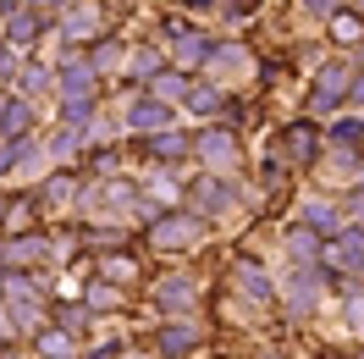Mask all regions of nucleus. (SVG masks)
Returning a JSON list of instances; mask_svg holds the SVG:
<instances>
[{
	"instance_id": "nucleus-19",
	"label": "nucleus",
	"mask_w": 364,
	"mask_h": 359,
	"mask_svg": "<svg viewBox=\"0 0 364 359\" xmlns=\"http://www.w3.org/2000/svg\"><path fill=\"white\" fill-rule=\"evenodd\" d=\"M160 67H171L166 45H127V67H122V72H127V83H133V89H144Z\"/></svg>"
},
{
	"instance_id": "nucleus-5",
	"label": "nucleus",
	"mask_w": 364,
	"mask_h": 359,
	"mask_svg": "<svg viewBox=\"0 0 364 359\" xmlns=\"http://www.w3.org/2000/svg\"><path fill=\"white\" fill-rule=\"evenodd\" d=\"M276 150H282L287 166H315V160L326 155V122H315V116L287 122V128L276 133Z\"/></svg>"
},
{
	"instance_id": "nucleus-46",
	"label": "nucleus",
	"mask_w": 364,
	"mask_h": 359,
	"mask_svg": "<svg viewBox=\"0 0 364 359\" xmlns=\"http://www.w3.org/2000/svg\"><path fill=\"white\" fill-rule=\"evenodd\" d=\"M0 359H6V354H0Z\"/></svg>"
},
{
	"instance_id": "nucleus-42",
	"label": "nucleus",
	"mask_w": 364,
	"mask_h": 359,
	"mask_svg": "<svg viewBox=\"0 0 364 359\" xmlns=\"http://www.w3.org/2000/svg\"><path fill=\"white\" fill-rule=\"evenodd\" d=\"M254 359H276V354H254Z\"/></svg>"
},
{
	"instance_id": "nucleus-8",
	"label": "nucleus",
	"mask_w": 364,
	"mask_h": 359,
	"mask_svg": "<svg viewBox=\"0 0 364 359\" xmlns=\"http://www.w3.org/2000/svg\"><path fill=\"white\" fill-rule=\"evenodd\" d=\"M193 155L205 160L210 172H232L237 166V128L232 122H210L193 133Z\"/></svg>"
},
{
	"instance_id": "nucleus-18",
	"label": "nucleus",
	"mask_w": 364,
	"mask_h": 359,
	"mask_svg": "<svg viewBox=\"0 0 364 359\" xmlns=\"http://www.w3.org/2000/svg\"><path fill=\"white\" fill-rule=\"evenodd\" d=\"M39 128V105L33 100H23L17 89L0 94V138H17V133H33Z\"/></svg>"
},
{
	"instance_id": "nucleus-4",
	"label": "nucleus",
	"mask_w": 364,
	"mask_h": 359,
	"mask_svg": "<svg viewBox=\"0 0 364 359\" xmlns=\"http://www.w3.org/2000/svg\"><path fill=\"white\" fill-rule=\"evenodd\" d=\"M177 111H182V105L160 100L155 89H133V94H127V111H122V128H127L133 138H149V133H160V128H171Z\"/></svg>"
},
{
	"instance_id": "nucleus-21",
	"label": "nucleus",
	"mask_w": 364,
	"mask_h": 359,
	"mask_svg": "<svg viewBox=\"0 0 364 359\" xmlns=\"http://www.w3.org/2000/svg\"><path fill=\"white\" fill-rule=\"evenodd\" d=\"M83 50H89V61H94L100 78H111V72L127 67V39H122V33H100V39H89Z\"/></svg>"
},
{
	"instance_id": "nucleus-7",
	"label": "nucleus",
	"mask_w": 364,
	"mask_h": 359,
	"mask_svg": "<svg viewBox=\"0 0 364 359\" xmlns=\"http://www.w3.org/2000/svg\"><path fill=\"white\" fill-rule=\"evenodd\" d=\"M50 254H55L50 232H33V227H23V232H0V266H6V271H33V266H45Z\"/></svg>"
},
{
	"instance_id": "nucleus-20",
	"label": "nucleus",
	"mask_w": 364,
	"mask_h": 359,
	"mask_svg": "<svg viewBox=\"0 0 364 359\" xmlns=\"http://www.w3.org/2000/svg\"><path fill=\"white\" fill-rule=\"evenodd\" d=\"M227 100H232V89H221V83H199L193 78V89H188V100H182V111L188 116H227Z\"/></svg>"
},
{
	"instance_id": "nucleus-43",
	"label": "nucleus",
	"mask_w": 364,
	"mask_h": 359,
	"mask_svg": "<svg viewBox=\"0 0 364 359\" xmlns=\"http://www.w3.org/2000/svg\"><path fill=\"white\" fill-rule=\"evenodd\" d=\"M0 94H6V83H0Z\"/></svg>"
},
{
	"instance_id": "nucleus-24",
	"label": "nucleus",
	"mask_w": 364,
	"mask_h": 359,
	"mask_svg": "<svg viewBox=\"0 0 364 359\" xmlns=\"http://www.w3.org/2000/svg\"><path fill=\"white\" fill-rule=\"evenodd\" d=\"M50 321L61 326V332H72V337H83L94 326V310L83 304V298H61V304H50Z\"/></svg>"
},
{
	"instance_id": "nucleus-12",
	"label": "nucleus",
	"mask_w": 364,
	"mask_h": 359,
	"mask_svg": "<svg viewBox=\"0 0 364 359\" xmlns=\"http://www.w3.org/2000/svg\"><path fill=\"white\" fill-rule=\"evenodd\" d=\"M11 89L23 94V100H55V67H50V56H23V67H17V78H11Z\"/></svg>"
},
{
	"instance_id": "nucleus-30",
	"label": "nucleus",
	"mask_w": 364,
	"mask_h": 359,
	"mask_svg": "<svg viewBox=\"0 0 364 359\" xmlns=\"http://www.w3.org/2000/svg\"><path fill=\"white\" fill-rule=\"evenodd\" d=\"M77 194H83V182L72 177V172H61L55 182H45V188H39V199H45V204H72Z\"/></svg>"
},
{
	"instance_id": "nucleus-16",
	"label": "nucleus",
	"mask_w": 364,
	"mask_h": 359,
	"mask_svg": "<svg viewBox=\"0 0 364 359\" xmlns=\"http://www.w3.org/2000/svg\"><path fill=\"white\" fill-rule=\"evenodd\" d=\"M320 28H326V39H331L337 50H348V56L364 45V11H359V6H348V0H342V6H337V11H331Z\"/></svg>"
},
{
	"instance_id": "nucleus-36",
	"label": "nucleus",
	"mask_w": 364,
	"mask_h": 359,
	"mask_svg": "<svg viewBox=\"0 0 364 359\" xmlns=\"http://www.w3.org/2000/svg\"><path fill=\"white\" fill-rule=\"evenodd\" d=\"M348 111H364V67H353V83H348Z\"/></svg>"
},
{
	"instance_id": "nucleus-13",
	"label": "nucleus",
	"mask_w": 364,
	"mask_h": 359,
	"mask_svg": "<svg viewBox=\"0 0 364 359\" xmlns=\"http://www.w3.org/2000/svg\"><path fill=\"white\" fill-rule=\"evenodd\" d=\"M232 288L243 293V298H249V304H265V310H271L276 304V282H271V271L259 266V260H237V266H232Z\"/></svg>"
},
{
	"instance_id": "nucleus-29",
	"label": "nucleus",
	"mask_w": 364,
	"mask_h": 359,
	"mask_svg": "<svg viewBox=\"0 0 364 359\" xmlns=\"http://www.w3.org/2000/svg\"><path fill=\"white\" fill-rule=\"evenodd\" d=\"M83 304L94 310V321H100V315H116V304H122V288L100 276V282H89V293H83Z\"/></svg>"
},
{
	"instance_id": "nucleus-17",
	"label": "nucleus",
	"mask_w": 364,
	"mask_h": 359,
	"mask_svg": "<svg viewBox=\"0 0 364 359\" xmlns=\"http://www.w3.org/2000/svg\"><path fill=\"white\" fill-rule=\"evenodd\" d=\"M39 155H45V138H39V128H33V133H17V138H0V182L17 177L28 160H39Z\"/></svg>"
},
{
	"instance_id": "nucleus-3",
	"label": "nucleus",
	"mask_w": 364,
	"mask_h": 359,
	"mask_svg": "<svg viewBox=\"0 0 364 359\" xmlns=\"http://www.w3.org/2000/svg\"><path fill=\"white\" fill-rule=\"evenodd\" d=\"M55 67V100H72V94H100V72H94L89 50L83 45H61L50 56Z\"/></svg>"
},
{
	"instance_id": "nucleus-33",
	"label": "nucleus",
	"mask_w": 364,
	"mask_h": 359,
	"mask_svg": "<svg viewBox=\"0 0 364 359\" xmlns=\"http://www.w3.org/2000/svg\"><path fill=\"white\" fill-rule=\"evenodd\" d=\"M83 244H89V249H122V244H127V232H122V227H89Z\"/></svg>"
},
{
	"instance_id": "nucleus-28",
	"label": "nucleus",
	"mask_w": 364,
	"mask_h": 359,
	"mask_svg": "<svg viewBox=\"0 0 364 359\" xmlns=\"http://www.w3.org/2000/svg\"><path fill=\"white\" fill-rule=\"evenodd\" d=\"M320 244H326V238H320L315 227H304V222H298V227H293V238H287V249H293L298 266H315V260H320Z\"/></svg>"
},
{
	"instance_id": "nucleus-2",
	"label": "nucleus",
	"mask_w": 364,
	"mask_h": 359,
	"mask_svg": "<svg viewBox=\"0 0 364 359\" xmlns=\"http://www.w3.org/2000/svg\"><path fill=\"white\" fill-rule=\"evenodd\" d=\"M50 33L61 45H89L100 33H111V11H105V0H72L67 11L50 23Z\"/></svg>"
},
{
	"instance_id": "nucleus-40",
	"label": "nucleus",
	"mask_w": 364,
	"mask_h": 359,
	"mask_svg": "<svg viewBox=\"0 0 364 359\" xmlns=\"http://www.w3.org/2000/svg\"><path fill=\"white\" fill-rule=\"evenodd\" d=\"M0 288H6V266H0Z\"/></svg>"
},
{
	"instance_id": "nucleus-35",
	"label": "nucleus",
	"mask_w": 364,
	"mask_h": 359,
	"mask_svg": "<svg viewBox=\"0 0 364 359\" xmlns=\"http://www.w3.org/2000/svg\"><path fill=\"white\" fill-rule=\"evenodd\" d=\"M293 6H298V11H304V17L320 28V23H326V17H331V11L342 6V0H293Z\"/></svg>"
},
{
	"instance_id": "nucleus-31",
	"label": "nucleus",
	"mask_w": 364,
	"mask_h": 359,
	"mask_svg": "<svg viewBox=\"0 0 364 359\" xmlns=\"http://www.w3.org/2000/svg\"><path fill=\"white\" fill-rule=\"evenodd\" d=\"M342 315H348L353 332H364V282H348V288H342Z\"/></svg>"
},
{
	"instance_id": "nucleus-14",
	"label": "nucleus",
	"mask_w": 364,
	"mask_h": 359,
	"mask_svg": "<svg viewBox=\"0 0 364 359\" xmlns=\"http://www.w3.org/2000/svg\"><path fill=\"white\" fill-rule=\"evenodd\" d=\"M155 310H166V315H188L193 304H199V288H193V276H182V271H171V276H160L155 282Z\"/></svg>"
},
{
	"instance_id": "nucleus-39",
	"label": "nucleus",
	"mask_w": 364,
	"mask_h": 359,
	"mask_svg": "<svg viewBox=\"0 0 364 359\" xmlns=\"http://www.w3.org/2000/svg\"><path fill=\"white\" fill-rule=\"evenodd\" d=\"M353 61H359V67H364V45H359V50H353Z\"/></svg>"
},
{
	"instance_id": "nucleus-32",
	"label": "nucleus",
	"mask_w": 364,
	"mask_h": 359,
	"mask_svg": "<svg viewBox=\"0 0 364 359\" xmlns=\"http://www.w3.org/2000/svg\"><path fill=\"white\" fill-rule=\"evenodd\" d=\"M100 276H105V282H116V288H122V282H133V254H105Z\"/></svg>"
},
{
	"instance_id": "nucleus-22",
	"label": "nucleus",
	"mask_w": 364,
	"mask_h": 359,
	"mask_svg": "<svg viewBox=\"0 0 364 359\" xmlns=\"http://www.w3.org/2000/svg\"><path fill=\"white\" fill-rule=\"evenodd\" d=\"M326 144H337V150H364V111H337L326 122Z\"/></svg>"
},
{
	"instance_id": "nucleus-25",
	"label": "nucleus",
	"mask_w": 364,
	"mask_h": 359,
	"mask_svg": "<svg viewBox=\"0 0 364 359\" xmlns=\"http://www.w3.org/2000/svg\"><path fill=\"white\" fill-rule=\"evenodd\" d=\"M144 89H155L160 100H171V105H182L188 100V89H193V72H182V67H160Z\"/></svg>"
},
{
	"instance_id": "nucleus-45",
	"label": "nucleus",
	"mask_w": 364,
	"mask_h": 359,
	"mask_svg": "<svg viewBox=\"0 0 364 359\" xmlns=\"http://www.w3.org/2000/svg\"><path fill=\"white\" fill-rule=\"evenodd\" d=\"M171 6H177V0H171Z\"/></svg>"
},
{
	"instance_id": "nucleus-34",
	"label": "nucleus",
	"mask_w": 364,
	"mask_h": 359,
	"mask_svg": "<svg viewBox=\"0 0 364 359\" xmlns=\"http://www.w3.org/2000/svg\"><path fill=\"white\" fill-rule=\"evenodd\" d=\"M17 67H23V50L0 39V83H6V89H11V78H17Z\"/></svg>"
},
{
	"instance_id": "nucleus-41",
	"label": "nucleus",
	"mask_w": 364,
	"mask_h": 359,
	"mask_svg": "<svg viewBox=\"0 0 364 359\" xmlns=\"http://www.w3.org/2000/svg\"><path fill=\"white\" fill-rule=\"evenodd\" d=\"M348 6H359V11H364V0H348Z\"/></svg>"
},
{
	"instance_id": "nucleus-44",
	"label": "nucleus",
	"mask_w": 364,
	"mask_h": 359,
	"mask_svg": "<svg viewBox=\"0 0 364 359\" xmlns=\"http://www.w3.org/2000/svg\"><path fill=\"white\" fill-rule=\"evenodd\" d=\"M359 359H364V348H359Z\"/></svg>"
},
{
	"instance_id": "nucleus-26",
	"label": "nucleus",
	"mask_w": 364,
	"mask_h": 359,
	"mask_svg": "<svg viewBox=\"0 0 364 359\" xmlns=\"http://www.w3.org/2000/svg\"><path fill=\"white\" fill-rule=\"evenodd\" d=\"M188 199H193V210H199V216H210V210L232 204V188L221 182V172H210V177H199V182H193V194H188Z\"/></svg>"
},
{
	"instance_id": "nucleus-37",
	"label": "nucleus",
	"mask_w": 364,
	"mask_h": 359,
	"mask_svg": "<svg viewBox=\"0 0 364 359\" xmlns=\"http://www.w3.org/2000/svg\"><path fill=\"white\" fill-rule=\"evenodd\" d=\"M23 6H33V11H39V17H50V23H55V17H61V11H67L72 0H23Z\"/></svg>"
},
{
	"instance_id": "nucleus-23",
	"label": "nucleus",
	"mask_w": 364,
	"mask_h": 359,
	"mask_svg": "<svg viewBox=\"0 0 364 359\" xmlns=\"http://www.w3.org/2000/svg\"><path fill=\"white\" fill-rule=\"evenodd\" d=\"M298 222H304V227H315L320 238H331V232H337L348 216H342L331 199H304V204H298Z\"/></svg>"
},
{
	"instance_id": "nucleus-11",
	"label": "nucleus",
	"mask_w": 364,
	"mask_h": 359,
	"mask_svg": "<svg viewBox=\"0 0 364 359\" xmlns=\"http://www.w3.org/2000/svg\"><path fill=\"white\" fill-rule=\"evenodd\" d=\"M320 260L331 271H342V276H353V271L364 266V227H337V232L320 244Z\"/></svg>"
},
{
	"instance_id": "nucleus-1",
	"label": "nucleus",
	"mask_w": 364,
	"mask_h": 359,
	"mask_svg": "<svg viewBox=\"0 0 364 359\" xmlns=\"http://www.w3.org/2000/svg\"><path fill=\"white\" fill-rule=\"evenodd\" d=\"M353 56L337 50V56H320L315 72H309V94H304V116L315 122H331L337 111H348V83H353Z\"/></svg>"
},
{
	"instance_id": "nucleus-10",
	"label": "nucleus",
	"mask_w": 364,
	"mask_h": 359,
	"mask_svg": "<svg viewBox=\"0 0 364 359\" xmlns=\"http://www.w3.org/2000/svg\"><path fill=\"white\" fill-rule=\"evenodd\" d=\"M199 343H205V332H199L188 315H171L166 326L149 332V348H155L160 359H188V354H199Z\"/></svg>"
},
{
	"instance_id": "nucleus-15",
	"label": "nucleus",
	"mask_w": 364,
	"mask_h": 359,
	"mask_svg": "<svg viewBox=\"0 0 364 359\" xmlns=\"http://www.w3.org/2000/svg\"><path fill=\"white\" fill-rule=\"evenodd\" d=\"M133 144H144V155L160 160V166H177V160L193 155V133H177V122L160 128V133H149V138H133Z\"/></svg>"
},
{
	"instance_id": "nucleus-38",
	"label": "nucleus",
	"mask_w": 364,
	"mask_h": 359,
	"mask_svg": "<svg viewBox=\"0 0 364 359\" xmlns=\"http://www.w3.org/2000/svg\"><path fill=\"white\" fill-rule=\"evenodd\" d=\"M17 6H23V0H0V17H6V11H17Z\"/></svg>"
},
{
	"instance_id": "nucleus-6",
	"label": "nucleus",
	"mask_w": 364,
	"mask_h": 359,
	"mask_svg": "<svg viewBox=\"0 0 364 359\" xmlns=\"http://www.w3.org/2000/svg\"><path fill=\"white\" fill-rule=\"evenodd\" d=\"M199 232H205V216H199V210H160L155 222L144 227L149 249H166V254H171V249H188Z\"/></svg>"
},
{
	"instance_id": "nucleus-9",
	"label": "nucleus",
	"mask_w": 364,
	"mask_h": 359,
	"mask_svg": "<svg viewBox=\"0 0 364 359\" xmlns=\"http://www.w3.org/2000/svg\"><path fill=\"white\" fill-rule=\"evenodd\" d=\"M0 39H6V45H17L23 56H33V50L50 39V17H39L33 6H17V11H6V17H0Z\"/></svg>"
},
{
	"instance_id": "nucleus-27",
	"label": "nucleus",
	"mask_w": 364,
	"mask_h": 359,
	"mask_svg": "<svg viewBox=\"0 0 364 359\" xmlns=\"http://www.w3.org/2000/svg\"><path fill=\"white\" fill-rule=\"evenodd\" d=\"M72 343H77V337L61 332V326H39V332H33V348H39V359H72Z\"/></svg>"
}]
</instances>
